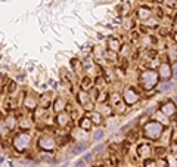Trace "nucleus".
<instances>
[{"instance_id":"obj_1","label":"nucleus","mask_w":177,"mask_h":167,"mask_svg":"<svg viewBox=\"0 0 177 167\" xmlns=\"http://www.w3.org/2000/svg\"><path fill=\"white\" fill-rule=\"evenodd\" d=\"M143 130H145V136L146 138H149V139H158L161 136V133H163L164 127L158 121H149L148 124H145Z\"/></svg>"},{"instance_id":"obj_2","label":"nucleus","mask_w":177,"mask_h":167,"mask_svg":"<svg viewBox=\"0 0 177 167\" xmlns=\"http://www.w3.org/2000/svg\"><path fill=\"white\" fill-rule=\"evenodd\" d=\"M140 81H142L145 89H152L158 83V74L154 73V71H145L140 77Z\"/></svg>"},{"instance_id":"obj_3","label":"nucleus","mask_w":177,"mask_h":167,"mask_svg":"<svg viewBox=\"0 0 177 167\" xmlns=\"http://www.w3.org/2000/svg\"><path fill=\"white\" fill-rule=\"evenodd\" d=\"M30 140H31V138H30L28 133H19L14 139V145L18 151H24V149H27V147L30 145Z\"/></svg>"},{"instance_id":"obj_4","label":"nucleus","mask_w":177,"mask_h":167,"mask_svg":"<svg viewBox=\"0 0 177 167\" xmlns=\"http://www.w3.org/2000/svg\"><path fill=\"white\" fill-rule=\"evenodd\" d=\"M39 143H40V147L43 148V149H47V151H50V149L55 148V140H53V138H50V136H43V138L39 140Z\"/></svg>"},{"instance_id":"obj_5","label":"nucleus","mask_w":177,"mask_h":167,"mask_svg":"<svg viewBox=\"0 0 177 167\" xmlns=\"http://www.w3.org/2000/svg\"><path fill=\"white\" fill-rule=\"evenodd\" d=\"M137 98H139V95H137V92L133 90V89H127V90L124 92V101H126L129 105L134 104L137 101Z\"/></svg>"},{"instance_id":"obj_6","label":"nucleus","mask_w":177,"mask_h":167,"mask_svg":"<svg viewBox=\"0 0 177 167\" xmlns=\"http://www.w3.org/2000/svg\"><path fill=\"white\" fill-rule=\"evenodd\" d=\"M161 111H163V114L171 117V115H174V114H176V105H174L173 102H167V104H164V105H163Z\"/></svg>"},{"instance_id":"obj_7","label":"nucleus","mask_w":177,"mask_h":167,"mask_svg":"<svg viewBox=\"0 0 177 167\" xmlns=\"http://www.w3.org/2000/svg\"><path fill=\"white\" fill-rule=\"evenodd\" d=\"M170 75H171V67L168 64H161L159 65V77L164 79V80H167Z\"/></svg>"},{"instance_id":"obj_8","label":"nucleus","mask_w":177,"mask_h":167,"mask_svg":"<svg viewBox=\"0 0 177 167\" xmlns=\"http://www.w3.org/2000/svg\"><path fill=\"white\" fill-rule=\"evenodd\" d=\"M137 152H139V155L140 157H149L150 154V148L148 143H142V145H139V148H137Z\"/></svg>"},{"instance_id":"obj_9","label":"nucleus","mask_w":177,"mask_h":167,"mask_svg":"<svg viewBox=\"0 0 177 167\" xmlns=\"http://www.w3.org/2000/svg\"><path fill=\"white\" fill-rule=\"evenodd\" d=\"M58 123H59V126H67L69 123V117L67 114H59L58 115Z\"/></svg>"},{"instance_id":"obj_10","label":"nucleus","mask_w":177,"mask_h":167,"mask_svg":"<svg viewBox=\"0 0 177 167\" xmlns=\"http://www.w3.org/2000/svg\"><path fill=\"white\" fill-rule=\"evenodd\" d=\"M109 47H111V50H118L120 49L118 40H109Z\"/></svg>"},{"instance_id":"obj_11","label":"nucleus","mask_w":177,"mask_h":167,"mask_svg":"<svg viewBox=\"0 0 177 167\" xmlns=\"http://www.w3.org/2000/svg\"><path fill=\"white\" fill-rule=\"evenodd\" d=\"M90 126H92V123L88 121V118H83V120H81V127H83V129H84V130H88Z\"/></svg>"},{"instance_id":"obj_12","label":"nucleus","mask_w":177,"mask_h":167,"mask_svg":"<svg viewBox=\"0 0 177 167\" xmlns=\"http://www.w3.org/2000/svg\"><path fill=\"white\" fill-rule=\"evenodd\" d=\"M139 16L142 18V19H146V18H149V11H146V9H140V12H139Z\"/></svg>"},{"instance_id":"obj_13","label":"nucleus","mask_w":177,"mask_h":167,"mask_svg":"<svg viewBox=\"0 0 177 167\" xmlns=\"http://www.w3.org/2000/svg\"><path fill=\"white\" fill-rule=\"evenodd\" d=\"M84 149H86V145H84V143H81V145H77V147H74V149H72V152H81V151H84Z\"/></svg>"},{"instance_id":"obj_14","label":"nucleus","mask_w":177,"mask_h":167,"mask_svg":"<svg viewBox=\"0 0 177 167\" xmlns=\"http://www.w3.org/2000/svg\"><path fill=\"white\" fill-rule=\"evenodd\" d=\"M62 108H64V102H62L61 99H58L55 102V109H56V111H61Z\"/></svg>"},{"instance_id":"obj_15","label":"nucleus","mask_w":177,"mask_h":167,"mask_svg":"<svg viewBox=\"0 0 177 167\" xmlns=\"http://www.w3.org/2000/svg\"><path fill=\"white\" fill-rule=\"evenodd\" d=\"M101 138H103V130H96L95 135H93V139H95V140H99Z\"/></svg>"},{"instance_id":"obj_16","label":"nucleus","mask_w":177,"mask_h":167,"mask_svg":"<svg viewBox=\"0 0 177 167\" xmlns=\"http://www.w3.org/2000/svg\"><path fill=\"white\" fill-rule=\"evenodd\" d=\"M92 118H93V121H95V123H101V121H102V117H101V114H97V113H93V114H92Z\"/></svg>"},{"instance_id":"obj_17","label":"nucleus","mask_w":177,"mask_h":167,"mask_svg":"<svg viewBox=\"0 0 177 167\" xmlns=\"http://www.w3.org/2000/svg\"><path fill=\"white\" fill-rule=\"evenodd\" d=\"M25 105H27V107L34 108V107H35V101H34V99H30V98H28V99L25 101Z\"/></svg>"},{"instance_id":"obj_18","label":"nucleus","mask_w":177,"mask_h":167,"mask_svg":"<svg viewBox=\"0 0 177 167\" xmlns=\"http://www.w3.org/2000/svg\"><path fill=\"white\" fill-rule=\"evenodd\" d=\"M92 86V80H90V79H86V80H84V84H83V87H84V89H87V87H90Z\"/></svg>"},{"instance_id":"obj_19","label":"nucleus","mask_w":177,"mask_h":167,"mask_svg":"<svg viewBox=\"0 0 177 167\" xmlns=\"http://www.w3.org/2000/svg\"><path fill=\"white\" fill-rule=\"evenodd\" d=\"M40 158H43V160H46V161L52 160V157H49V154H40Z\"/></svg>"},{"instance_id":"obj_20","label":"nucleus","mask_w":177,"mask_h":167,"mask_svg":"<svg viewBox=\"0 0 177 167\" xmlns=\"http://www.w3.org/2000/svg\"><path fill=\"white\" fill-rule=\"evenodd\" d=\"M112 101H114V104H118V102H120V96H118V95H114V98H112Z\"/></svg>"},{"instance_id":"obj_21","label":"nucleus","mask_w":177,"mask_h":167,"mask_svg":"<svg viewBox=\"0 0 177 167\" xmlns=\"http://www.w3.org/2000/svg\"><path fill=\"white\" fill-rule=\"evenodd\" d=\"M170 86H171V84L168 83V81H167V83H164V84H163V87H161V90H165V89H168Z\"/></svg>"},{"instance_id":"obj_22","label":"nucleus","mask_w":177,"mask_h":167,"mask_svg":"<svg viewBox=\"0 0 177 167\" xmlns=\"http://www.w3.org/2000/svg\"><path fill=\"white\" fill-rule=\"evenodd\" d=\"M92 160V154H87V155H84V161H90Z\"/></svg>"},{"instance_id":"obj_23","label":"nucleus","mask_w":177,"mask_h":167,"mask_svg":"<svg viewBox=\"0 0 177 167\" xmlns=\"http://www.w3.org/2000/svg\"><path fill=\"white\" fill-rule=\"evenodd\" d=\"M173 75H174V77H177V64L173 67Z\"/></svg>"},{"instance_id":"obj_24","label":"nucleus","mask_w":177,"mask_h":167,"mask_svg":"<svg viewBox=\"0 0 177 167\" xmlns=\"http://www.w3.org/2000/svg\"><path fill=\"white\" fill-rule=\"evenodd\" d=\"M9 127H14V118H9Z\"/></svg>"},{"instance_id":"obj_25","label":"nucleus","mask_w":177,"mask_h":167,"mask_svg":"<svg viewBox=\"0 0 177 167\" xmlns=\"http://www.w3.org/2000/svg\"><path fill=\"white\" fill-rule=\"evenodd\" d=\"M176 22H177V16H176Z\"/></svg>"},{"instance_id":"obj_26","label":"nucleus","mask_w":177,"mask_h":167,"mask_svg":"<svg viewBox=\"0 0 177 167\" xmlns=\"http://www.w3.org/2000/svg\"><path fill=\"white\" fill-rule=\"evenodd\" d=\"M176 39H177V37H176Z\"/></svg>"}]
</instances>
